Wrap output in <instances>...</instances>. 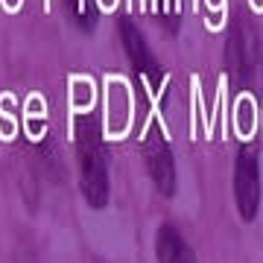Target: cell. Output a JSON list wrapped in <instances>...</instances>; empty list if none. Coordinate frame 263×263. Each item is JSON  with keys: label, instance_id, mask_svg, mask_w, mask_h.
I'll use <instances>...</instances> for the list:
<instances>
[{"label": "cell", "instance_id": "5b68a950", "mask_svg": "<svg viewBox=\"0 0 263 263\" xmlns=\"http://www.w3.org/2000/svg\"><path fill=\"white\" fill-rule=\"evenodd\" d=\"M117 29H120V41H123V50H126V56L132 62V70L141 76V79H146L152 88H161V82H164V67L158 65V59L152 53L146 35L135 27L132 18H120L117 21Z\"/></svg>", "mask_w": 263, "mask_h": 263}, {"label": "cell", "instance_id": "3957f363", "mask_svg": "<svg viewBox=\"0 0 263 263\" xmlns=\"http://www.w3.org/2000/svg\"><path fill=\"white\" fill-rule=\"evenodd\" d=\"M234 205L243 222H254L260 214V199H263V184H260V149L254 143H243L234 155Z\"/></svg>", "mask_w": 263, "mask_h": 263}, {"label": "cell", "instance_id": "8992f818", "mask_svg": "<svg viewBox=\"0 0 263 263\" xmlns=\"http://www.w3.org/2000/svg\"><path fill=\"white\" fill-rule=\"evenodd\" d=\"M155 257H158V263H196L193 246L170 222L155 231Z\"/></svg>", "mask_w": 263, "mask_h": 263}, {"label": "cell", "instance_id": "6da1fadb", "mask_svg": "<svg viewBox=\"0 0 263 263\" xmlns=\"http://www.w3.org/2000/svg\"><path fill=\"white\" fill-rule=\"evenodd\" d=\"M76 164H79V187L91 208H105L111 196L108 179V155H105L103 132L91 114L76 120Z\"/></svg>", "mask_w": 263, "mask_h": 263}, {"label": "cell", "instance_id": "7a4b0ae2", "mask_svg": "<svg viewBox=\"0 0 263 263\" xmlns=\"http://www.w3.org/2000/svg\"><path fill=\"white\" fill-rule=\"evenodd\" d=\"M226 70L231 82L237 85H254L263 76V47L260 32L254 27L249 12H237L228 24L226 35Z\"/></svg>", "mask_w": 263, "mask_h": 263}, {"label": "cell", "instance_id": "277c9868", "mask_svg": "<svg viewBox=\"0 0 263 263\" xmlns=\"http://www.w3.org/2000/svg\"><path fill=\"white\" fill-rule=\"evenodd\" d=\"M141 155H143V164L149 170V179L155 184L161 196L173 199L176 196V187H179V173H176V155L170 149L167 138L158 126H152L146 132V138L141 143Z\"/></svg>", "mask_w": 263, "mask_h": 263}]
</instances>
